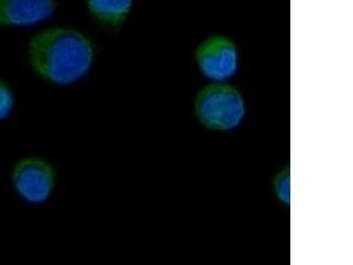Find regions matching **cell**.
I'll list each match as a JSON object with an SVG mask.
<instances>
[{"instance_id":"obj_2","label":"cell","mask_w":353,"mask_h":265,"mask_svg":"<svg viewBox=\"0 0 353 265\" xmlns=\"http://www.w3.org/2000/svg\"><path fill=\"white\" fill-rule=\"evenodd\" d=\"M194 109L199 121L205 127L223 132L237 128L247 110L241 94L225 84H213L203 88L195 100Z\"/></svg>"},{"instance_id":"obj_5","label":"cell","mask_w":353,"mask_h":265,"mask_svg":"<svg viewBox=\"0 0 353 265\" xmlns=\"http://www.w3.org/2000/svg\"><path fill=\"white\" fill-rule=\"evenodd\" d=\"M53 1L0 0V26H28L46 20L53 14Z\"/></svg>"},{"instance_id":"obj_6","label":"cell","mask_w":353,"mask_h":265,"mask_svg":"<svg viewBox=\"0 0 353 265\" xmlns=\"http://www.w3.org/2000/svg\"><path fill=\"white\" fill-rule=\"evenodd\" d=\"M91 14L102 23L119 27L127 18L132 1H88Z\"/></svg>"},{"instance_id":"obj_4","label":"cell","mask_w":353,"mask_h":265,"mask_svg":"<svg viewBox=\"0 0 353 265\" xmlns=\"http://www.w3.org/2000/svg\"><path fill=\"white\" fill-rule=\"evenodd\" d=\"M15 189L28 203L39 204L48 200L54 186V171L42 159L20 161L12 172Z\"/></svg>"},{"instance_id":"obj_8","label":"cell","mask_w":353,"mask_h":265,"mask_svg":"<svg viewBox=\"0 0 353 265\" xmlns=\"http://www.w3.org/2000/svg\"><path fill=\"white\" fill-rule=\"evenodd\" d=\"M14 106V97L10 88L0 81V119H5L11 112Z\"/></svg>"},{"instance_id":"obj_3","label":"cell","mask_w":353,"mask_h":265,"mask_svg":"<svg viewBox=\"0 0 353 265\" xmlns=\"http://www.w3.org/2000/svg\"><path fill=\"white\" fill-rule=\"evenodd\" d=\"M195 56L201 74L216 84L228 81L239 69L237 47L225 37H211L203 41Z\"/></svg>"},{"instance_id":"obj_7","label":"cell","mask_w":353,"mask_h":265,"mask_svg":"<svg viewBox=\"0 0 353 265\" xmlns=\"http://www.w3.org/2000/svg\"><path fill=\"white\" fill-rule=\"evenodd\" d=\"M273 192L279 203L288 206L290 204L289 167H285V169L277 173L273 181Z\"/></svg>"},{"instance_id":"obj_1","label":"cell","mask_w":353,"mask_h":265,"mask_svg":"<svg viewBox=\"0 0 353 265\" xmlns=\"http://www.w3.org/2000/svg\"><path fill=\"white\" fill-rule=\"evenodd\" d=\"M92 44L77 31L52 28L31 40V63L41 77L58 84H69L83 77L93 59Z\"/></svg>"}]
</instances>
